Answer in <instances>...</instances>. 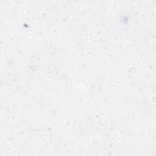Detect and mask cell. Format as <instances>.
Here are the masks:
<instances>
[{"instance_id": "cell-1", "label": "cell", "mask_w": 156, "mask_h": 156, "mask_svg": "<svg viewBox=\"0 0 156 156\" xmlns=\"http://www.w3.org/2000/svg\"><path fill=\"white\" fill-rule=\"evenodd\" d=\"M88 89V82L85 79L79 78L73 82V90L76 93L82 94L86 93Z\"/></svg>"}, {"instance_id": "cell-13", "label": "cell", "mask_w": 156, "mask_h": 156, "mask_svg": "<svg viewBox=\"0 0 156 156\" xmlns=\"http://www.w3.org/2000/svg\"><path fill=\"white\" fill-rule=\"evenodd\" d=\"M128 73L130 76H135L137 73V68L134 66H130L128 68Z\"/></svg>"}, {"instance_id": "cell-25", "label": "cell", "mask_w": 156, "mask_h": 156, "mask_svg": "<svg viewBox=\"0 0 156 156\" xmlns=\"http://www.w3.org/2000/svg\"><path fill=\"white\" fill-rule=\"evenodd\" d=\"M140 18L142 19H146L147 18V14L146 12H143L140 14Z\"/></svg>"}, {"instance_id": "cell-22", "label": "cell", "mask_w": 156, "mask_h": 156, "mask_svg": "<svg viewBox=\"0 0 156 156\" xmlns=\"http://www.w3.org/2000/svg\"><path fill=\"white\" fill-rule=\"evenodd\" d=\"M11 120V115L9 114H6L3 116V121L5 122H9Z\"/></svg>"}, {"instance_id": "cell-4", "label": "cell", "mask_w": 156, "mask_h": 156, "mask_svg": "<svg viewBox=\"0 0 156 156\" xmlns=\"http://www.w3.org/2000/svg\"><path fill=\"white\" fill-rule=\"evenodd\" d=\"M118 4V1L116 0H109L105 1V6L107 9H114L117 7Z\"/></svg>"}, {"instance_id": "cell-12", "label": "cell", "mask_w": 156, "mask_h": 156, "mask_svg": "<svg viewBox=\"0 0 156 156\" xmlns=\"http://www.w3.org/2000/svg\"><path fill=\"white\" fill-rule=\"evenodd\" d=\"M95 57V53L92 50H88L85 53V57L88 60H92Z\"/></svg>"}, {"instance_id": "cell-2", "label": "cell", "mask_w": 156, "mask_h": 156, "mask_svg": "<svg viewBox=\"0 0 156 156\" xmlns=\"http://www.w3.org/2000/svg\"><path fill=\"white\" fill-rule=\"evenodd\" d=\"M149 62L148 59L145 57H140L137 59L136 61V65L138 68L144 70L146 69L149 67Z\"/></svg>"}, {"instance_id": "cell-9", "label": "cell", "mask_w": 156, "mask_h": 156, "mask_svg": "<svg viewBox=\"0 0 156 156\" xmlns=\"http://www.w3.org/2000/svg\"><path fill=\"white\" fill-rule=\"evenodd\" d=\"M108 90L111 93H115L118 90V87L116 84H111L109 85Z\"/></svg>"}, {"instance_id": "cell-28", "label": "cell", "mask_w": 156, "mask_h": 156, "mask_svg": "<svg viewBox=\"0 0 156 156\" xmlns=\"http://www.w3.org/2000/svg\"><path fill=\"white\" fill-rule=\"evenodd\" d=\"M150 101H151V102H152V104L156 103V96H152L151 97V98H150Z\"/></svg>"}, {"instance_id": "cell-5", "label": "cell", "mask_w": 156, "mask_h": 156, "mask_svg": "<svg viewBox=\"0 0 156 156\" xmlns=\"http://www.w3.org/2000/svg\"><path fill=\"white\" fill-rule=\"evenodd\" d=\"M109 124V120L105 116H101L98 120V124L101 128H106Z\"/></svg>"}, {"instance_id": "cell-21", "label": "cell", "mask_w": 156, "mask_h": 156, "mask_svg": "<svg viewBox=\"0 0 156 156\" xmlns=\"http://www.w3.org/2000/svg\"><path fill=\"white\" fill-rule=\"evenodd\" d=\"M68 146L70 148H75V146H76V142L74 140H70L68 142Z\"/></svg>"}, {"instance_id": "cell-14", "label": "cell", "mask_w": 156, "mask_h": 156, "mask_svg": "<svg viewBox=\"0 0 156 156\" xmlns=\"http://www.w3.org/2000/svg\"><path fill=\"white\" fill-rule=\"evenodd\" d=\"M40 45L42 47L46 48L49 45V40L47 38H43L40 40Z\"/></svg>"}, {"instance_id": "cell-3", "label": "cell", "mask_w": 156, "mask_h": 156, "mask_svg": "<svg viewBox=\"0 0 156 156\" xmlns=\"http://www.w3.org/2000/svg\"><path fill=\"white\" fill-rule=\"evenodd\" d=\"M31 13V10L30 7L27 6H23L20 9V14L22 16V17H28Z\"/></svg>"}, {"instance_id": "cell-15", "label": "cell", "mask_w": 156, "mask_h": 156, "mask_svg": "<svg viewBox=\"0 0 156 156\" xmlns=\"http://www.w3.org/2000/svg\"><path fill=\"white\" fill-rule=\"evenodd\" d=\"M7 47L6 45H1V47H0V55H1V56L6 55L7 53Z\"/></svg>"}, {"instance_id": "cell-7", "label": "cell", "mask_w": 156, "mask_h": 156, "mask_svg": "<svg viewBox=\"0 0 156 156\" xmlns=\"http://www.w3.org/2000/svg\"><path fill=\"white\" fill-rule=\"evenodd\" d=\"M40 122H41V123L43 126H49L51 124L52 120L49 116H45L41 118V119H40Z\"/></svg>"}, {"instance_id": "cell-11", "label": "cell", "mask_w": 156, "mask_h": 156, "mask_svg": "<svg viewBox=\"0 0 156 156\" xmlns=\"http://www.w3.org/2000/svg\"><path fill=\"white\" fill-rule=\"evenodd\" d=\"M14 153V149L11 146H7L4 149V155L7 156H12Z\"/></svg>"}, {"instance_id": "cell-16", "label": "cell", "mask_w": 156, "mask_h": 156, "mask_svg": "<svg viewBox=\"0 0 156 156\" xmlns=\"http://www.w3.org/2000/svg\"><path fill=\"white\" fill-rule=\"evenodd\" d=\"M40 139L42 142H46L49 139V135L47 132H41L40 135Z\"/></svg>"}, {"instance_id": "cell-30", "label": "cell", "mask_w": 156, "mask_h": 156, "mask_svg": "<svg viewBox=\"0 0 156 156\" xmlns=\"http://www.w3.org/2000/svg\"><path fill=\"white\" fill-rule=\"evenodd\" d=\"M53 32V34H57L59 33V31L57 30V29H52V31Z\"/></svg>"}, {"instance_id": "cell-23", "label": "cell", "mask_w": 156, "mask_h": 156, "mask_svg": "<svg viewBox=\"0 0 156 156\" xmlns=\"http://www.w3.org/2000/svg\"><path fill=\"white\" fill-rule=\"evenodd\" d=\"M11 106H12V108L13 109L17 110L18 108H19L20 104H19V102H17V101H14V102H13L12 103Z\"/></svg>"}, {"instance_id": "cell-10", "label": "cell", "mask_w": 156, "mask_h": 156, "mask_svg": "<svg viewBox=\"0 0 156 156\" xmlns=\"http://www.w3.org/2000/svg\"><path fill=\"white\" fill-rule=\"evenodd\" d=\"M94 34L92 32H88L85 33L84 35V39L87 41H92V40H94Z\"/></svg>"}, {"instance_id": "cell-27", "label": "cell", "mask_w": 156, "mask_h": 156, "mask_svg": "<svg viewBox=\"0 0 156 156\" xmlns=\"http://www.w3.org/2000/svg\"><path fill=\"white\" fill-rule=\"evenodd\" d=\"M151 42L153 44H156V34H154L151 36Z\"/></svg>"}, {"instance_id": "cell-18", "label": "cell", "mask_w": 156, "mask_h": 156, "mask_svg": "<svg viewBox=\"0 0 156 156\" xmlns=\"http://www.w3.org/2000/svg\"><path fill=\"white\" fill-rule=\"evenodd\" d=\"M112 140L114 141V142H115V143H118V142H120V141H121V137L119 134L115 133V134H114L112 135Z\"/></svg>"}, {"instance_id": "cell-24", "label": "cell", "mask_w": 156, "mask_h": 156, "mask_svg": "<svg viewBox=\"0 0 156 156\" xmlns=\"http://www.w3.org/2000/svg\"><path fill=\"white\" fill-rule=\"evenodd\" d=\"M64 124L66 127L69 128V127H71L73 125V122L71 120H67L65 121Z\"/></svg>"}, {"instance_id": "cell-8", "label": "cell", "mask_w": 156, "mask_h": 156, "mask_svg": "<svg viewBox=\"0 0 156 156\" xmlns=\"http://www.w3.org/2000/svg\"><path fill=\"white\" fill-rule=\"evenodd\" d=\"M6 140L9 143H12L15 139V134L13 132H9L7 133L5 136Z\"/></svg>"}, {"instance_id": "cell-6", "label": "cell", "mask_w": 156, "mask_h": 156, "mask_svg": "<svg viewBox=\"0 0 156 156\" xmlns=\"http://www.w3.org/2000/svg\"><path fill=\"white\" fill-rule=\"evenodd\" d=\"M25 39L27 43L32 44L36 41V37L32 32H27L25 35Z\"/></svg>"}, {"instance_id": "cell-26", "label": "cell", "mask_w": 156, "mask_h": 156, "mask_svg": "<svg viewBox=\"0 0 156 156\" xmlns=\"http://www.w3.org/2000/svg\"><path fill=\"white\" fill-rule=\"evenodd\" d=\"M40 17L41 19H44L47 17V14L45 12H42L40 15Z\"/></svg>"}, {"instance_id": "cell-19", "label": "cell", "mask_w": 156, "mask_h": 156, "mask_svg": "<svg viewBox=\"0 0 156 156\" xmlns=\"http://www.w3.org/2000/svg\"><path fill=\"white\" fill-rule=\"evenodd\" d=\"M90 142L92 145H93V146H96L99 144L100 140H99V138H98V137H93L91 139Z\"/></svg>"}, {"instance_id": "cell-29", "label": "cell", "mask_w": 156, "mask_h": 156, "mask_svg": "<svg viewBox=\"0 0 156 156\" xmlns=\"http://www.w3.org/2000/svg\"><path fill=\"white\" fill-rule=\"evenodd\" d=\"M107 155L109 156H115V154H114V151H112V150L109 149L108 151H107Z\"/></svg>"}, {"instance_id": "cell-17", "label": "cell", "mask_w": 156, "mask_h": 156, "mask_svg": "<svg viewBox=\"0 0 156 156\" xmlns=\"http://www.w3.org/2000/svg\"><path fill=\"white\" fill-rule=\"evenodd\" d=\"M55 73L53 70H48L46 73V76L48 79H53L54 77H55Z\"/></svg>"}, {"instance_id": "cell-20", "label": "cell", "mask_w": 156, "mask_h": 156, "mask_svg": "<svg viewBox=\"0 0 156 156\" xmlns=\"http://www.w3.org/2000/svg\"><path fill=\"white\" fill-rule=\"evenodd\" d=\"M147 136V132L145 129H140L138 131V137L140 138H144Z\"/></svg>"}]
</instances>
